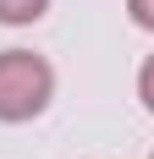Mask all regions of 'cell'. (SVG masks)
I'll list each match as a JSON object with an SVG mask.
<instances>
[{
  "label": "cell",
  "mask_w": 154,
  "mask_h": 159,
  "mask_svg": "<svg viewBox=\"0 0 154 159\" xmlns=\"http://www.w3.org/2000/svg\"><path fill=\"white\" fill-rule=\"evenodd\" d=\"M55 99V71L33 49H0V121H33Z\"/></svg>",
  "instance_id": "obj_1"
},
{
  "label": "cell",
  "mask_w": 154,
  "mask_h": 159,
  "mask_svg": "<svg viewBox=\"0 0 154 159\" xmlns=\"http://www.w3.org/2000/svg\"><path fill=\"white\" fill-rule=\"evenodd\" d=\"M44 11H50V0H0V22H6V28H28V22H39Z\"/></svg>",
  "instance_id": "obj_2"
},
{
  "label": "cell",
  "mask_w": 154,
  "mask_h": 159,
  "mask_svg": "<svg viewBox=\"0 0 154 159\" xmlns=\"http://www.w3.org/2000/svg\"><path fill=\"white\" fill-rule=\"evenodd\" d=\"M138 99H143V110L154 115V55L143 61V71H138Z\"/></svg>",
  "instance_id": "obj_3"
},
{
  "label": "cell",
  "mask_w": 154,
  "mask_h": 159,
  "mask_svg": "<svg viewBox=\"0 0 154 159\" xmlns=\"http://www.w3.org/2000/svg\"><path fill=\"white\" fill-rule=\"evenodd\" d=\"M127 11H132V22H138V28L154 33V0H127Z\"/></svg>",
  "instance_id": "obj_4"
},
{
  "label": "cell",
  "mask_w": 154,
  "mask_h": 159,
  "mask_svg": "<svg viewBox=\"0 0 154 159\" xmlns=\"http://www.w3.org/2000/svg\"><path fill=\"white\" fill-rule=\"evenodd\" d=\"M149 159H154V154H149Z\"/></svg>",
  "instance_id": "obj_5"
}]
</instances>
